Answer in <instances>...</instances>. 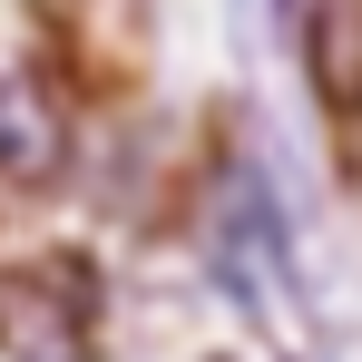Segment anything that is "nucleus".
<instances>
[{
	"label": "nucleus",
	"mask_w": 362,
	"mask_h": 362,
	"mask_svg": "<svg viewBox=\"0 0 362 362\" xmlns=\"http://www.w3.org/2000/svg\"><path fill=\"white\" fill-rule=\"evenodd\" d=\"M98 333V274L78 255L0 264V353L10 362H88Z\"/></svg>",
	"instance_id": "1"
},
{
	"label": "nucleus",
	"mask_w": 362,
	"mask_h": 362,
	"mask_svg": "<svg viewBox=\"0 0 362 362\" xmlns=\"http://www.w3.org/2000/svg\"><path fill=\"white\" fill-rule=\"evenodd\" d=\"M40 10H49V20H69V10H78V0H40Z\"/></svg>",
	"instance_id": "4"
},
{
	"label": "nucleus",
	"mask_w": 362,
	"mask_h": 362,
	"mask_svg": "<svg viewBox=\"0 0 362 362\" xmlns=\"http://www.w3.org/2000/svg\"><path fill=\"white\" fill-rule=\"evenodd\" d=\"M303 69L333 108H362V0H313L303 20Z\"/></svg>",
	"instance_id": "3"
},
{
	"label": "nucleus",
	"mask_w": 362,
	"mask_h": 362,
	"mask_svg": "<svg viewBox=\"0 0 362 362\" xmlns=\"http://www.w3.org/2000/svg\"><path fill=\"white\" fill-rule=\"evenodd\" d=\"M78 157V118L49 88V69H0V186L49 196Z\"/></svg>",
	"instance_id": "2"
}]
</instances>
